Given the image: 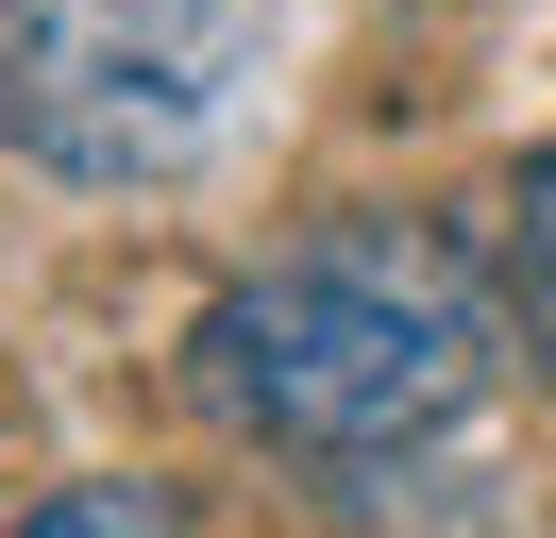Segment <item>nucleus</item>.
Masks as SVG:
<instances>
[{
  "mask_svg": "<svg viewBox=\"0 0 556 538\" xmlns=\"http://www.w3.org/2000/svg\"><path fill=\"white\" fill-rule=\"evenodd\" d=\"M270 51L287 0H0V152L51 185H186Z\"/></svg>",
  "mask_w": 556,
  "mask_h": 538,
  "instance_id": "nucleus-2",
  "label": "nucleus"
},
{
  "mask_svg": "<svg viewBox=\"0 0 556 538\" xmlns=\"http://www.w3.org/2000/svg\"><path fill=\"white\" fill-rule=\"evenodd\" d=\"M489 286L439 219H338L304 253H270L253 286L203 303L186 336V387L219 404L237 437L270 454H320V471H371L405 437H439L455 404L489 387Z\"/></svg>",
  "mask_w": 556,
  "mask_h": 538,
  "instance_id": "nucleus-1",
  "label": "nucleus"
},
{
  "mask_svg": "<svg viewBox=\"0 0 556 538\" xmlns=\"http://www.w3.org/2000/svg\"><path fill=\"white\" fill-rule=\"evenodd\" d=\"M0 538H186V504H169V488H136V471H118V488H51L35 522H0Z\"/></svg>",
  "mask_w": 556,
  "mask_h": 538,
  "instance_id": "nucleus-3",
  "label": "nucleus"
},
{
  "mask_svg": "<svg viewBox=\"0 0 556 538\" xmlns=\"http://www.w3.org/2000/svg\"><path fill=\"white\" fill-rule=\"evenodd\" d=\"M522 286H540V370H556V168L522 185Z\"/></svg>",
  "mask_w": 556,
  "mask_h": 538,
  "instance_id": "nucleus-4",
  "label": "nucleus"
}]
</instances>
